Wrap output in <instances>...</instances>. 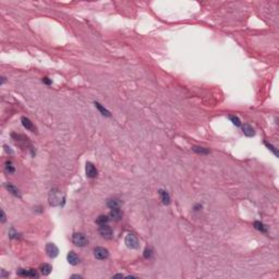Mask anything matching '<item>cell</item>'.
Instances as JSON below:
<instances>
[{"label": "cell", "instance_id": "obj_12", "mask_svg": "<svg viewBox=\"0 0 279 279\" xmlns=\"http://www.w3.org/2000/svg\"><path fill=\"white\" fill-rule=\"evenodd\" d=\"M21 121H22V125H23V127L25 128V129L30 130V131H32V132H35L36 129L34 128V125H33V122L30 120V119L23 117V118L21 119Z\"/></svg>", "mask_w": 279, "mask_h": 279}, {"label": "cell", "instance_id": "obj_11", "mask_svg": "<svg viewBox=\"0 0 279 279\" xmlns=\"http://www.w3.org/2000/svg\"><path fill=\"white\" fill-rule=\"evenodd\" d=\"M67 260L69 262V264L73 265V266H75V265H77L80 263V257L74 252H69V254L67 256Z\"/></svg>", "mask_w": 279, "mask_h": 279}, {"label": "cell", "instance_id": "obj_15", "mask_svg": "<svg viewBox=\"0 0 279 279\" xmlns=\"http://www.w3.org/2000/svg\"><path fill=\"white\" fill-rule=\"evenodd\" d=\"M39 271H41V273L43 274L44 276H48L50 273H51L52 267H51V265L46 264L45 263V264H42L41 266H39Z\"/></svg>", "mask_w": 279, "mask_h": 279}, {"label": "cell", "instance_id": "obj_18", "mask_svg": "<svg viewBox=\"0 0 279 279\" xmlns=\"http://www.w3.org/2000/svg\"><path fill=\"white\" fill-rule=\"evenodd\" d=\"M254 228L256 230H258V231H262L263 233H266L267 232V227L263 223H261V221H255L254 223Z\"/></svg>", "mask_w": 279, "mask_h": 279}, {"label": "cell", "instance_id": "obj_9", "mask_svg": "<svg viewBox=\"0 0 279 279\" xmlns=\"http://www.w3.org/2000/svg\"><path fill=\"white\" fill-rule=\"evenodd\" d=\"M122 217H123V214H122V212L120 210V208L111 209V212H110V214H109V218L111 219V220H114V221L121 220Z\"/></svg>", "mask_w": 279, "mask_h": 279}, {"label": "cell", "instance_id": "obj_14", "mask_svg": "<svg viewBox=\"0 0 279 279\" xmlns=\"http://www.w3.org/2000/svg\"><path fill=\"white\" fill-rule=\"evenodd\" d=\"M6 188H7V190H8L10 193H12L14 196H17V198H21V193H20L19 189L15 188L14 185H12L11 183H6Z\"/></svg>", "mask_w": 279, "mask_h": 279}, {"label": "cell", "instance_id": "obj_13", "mask_svg": "<svg viewBox=\"0 0 279 279\" xmlns=\"http://www.w3.org/2000/svg\"><path fill=\"white\" fill-rule=\"evenodd\" d=\"M158 193H159V195H160V200H161V202H163V204H165V205L169 204L170 195L168 194V192L165 191V190H159Z\"/></svg>", "mask_w": 279, "mask_h": 279}, {"label": "cell", "instance_id": "obj_7", "mask_svg": "<svg viewBox=\"0 0 279 279\" xmlns=\"http://www.w3.org/2000/svg\"><path fill=\"white\" fill-rule=\"evenodd\" d=\"M94 255L97 260H105V258L108 257L109 253H108V250L105 249V247H97L94 249Z\"/></svg>", "mask_w": 279, "mask_h": 279}, {"label": "cell", "instance_id": "obj_6", "mask_svg": "<svg viewBox=\"0 0 279 279\" xmlns=\"http://www.w3.org/2000/svg\"><path fill=\"white\" fill-rule=\"evenodd\" d=\"M46 253H47V255L50 258H55L56 256H58L59 249L57 247V245L55 243H47V245H46Z\"/></svg>", "mask_w": 279, "mask_h": 279}, {"label": "cell", "instance_id": "obj_20", "mask_svg": "<svg viewBox=\"0 0 279 279\" xmlns=\"http://www.w3.org/2000/svg\"><path fill=\"white\" fill-rule=\"evenodd\" d=\"M192 149H193L195 153H198V154H202V155L209 154V150L207 149V148H204V147H198V146H193V147H192Z\"/></svg>", "mask_w": 279, "mask_h": 279}, {"label": "cell", "instance_id": "obj_8", "mask_svg": "<svg viewBox=\"0 0 279 279\" xmlns=\"http://www.w3.org/2000/svg\"><path fill=\"white\" fill-rule=\"evenodd\" d=\"M86 176L91 179H94L97 177V169L95 168V166L92 163H86Z\"/></svg>", "mask_w": 279, "mask_h": 279}, {"label": "cell", "instance_id": "obj_27", "mask_svg": "<svg viewBox=\"0 0 279 279\" xmlns=\"http://www.w3.org/2000/svg\"><path fill=\"white\" fill-rule=\"evenodd\" d=\"M117 277L122 278V277H123V275H120V274H118V275H115V276H114V278H117Z\"/></svg>", "mask_w": 279, "mask_h": 279}, {"label": "cell", "instance_id": "obj_17", "mask_svg": "<svg viewBox=\"0 0 279 279\" xmlns=\"http://www.w3.org/2000/svg\"><path fill=\"white\" fill-rule=\"evenodd\" d=\"M94 104H95V107H96L97 109H98L99 111L101 112V115H103V116H106V117H110V116H111V115H110V112L108 111V110L106 109L105 107H103V106H101L100 104L98 103V101H95Z\"/></svg>", "mask_w": 279, "mask_h": 279}, {"label": "cell", "instance_id": "obj_2", "mask_svg": "<svg viewBox=\"0 0 279 279\" xmlns=\"http://www.w3.org/2000/svg\"><path fill=\"white\" fill-rule=\"evenodd\" d=\"M72 242H73V244L76 245V247H83L88 243V240H87V238L85 237V234L80 233V232H76V233H73Z\"/></svg>", "mask_w": 279, "mask_h": 279}, {"label": "cell", "instance_id": "obj_26", "mask_svg": "<svg viewBox=\"0 0 279 279\" xmlns=\"http://www.w3.org/2000/svg\"><path fill=\"white\" fill-rule=\"evenodd\" d=\"M6 221V214H4L3 209H1V223H4Z\"/></svg>", "mask_w": 279, "mask_h": 279}, {"label": "cell", "instance_id": "obj_25", "mask_svg": "<svg viewBox=\"0 0 279 279\" xmlns=\"http://www.w3.org/2000/svg\"><path fill=\"white\" fill-rule=\"evenodd\" d=\"M43 82L45 84H47V85H50V84H51V81H50L49 79H48V77H44L43 79Z\"/></svg>", "mask_w": 279, "mask_h": 279}, {"label": "cell", "instance_id": "obj_21", "mask_svg": "<svg viewBox=\"0 0 279 279\" xmlns=\"http://www.w3.org/2000/svg\"><path fill=\"white\" fill-rule=\"evenodd\" d=\"M6 170H7V172H9V174H13V172L15 171L14 167H13L11 161H7L6 163Z\"/></svg>", "mask_w": 279, "mask_h": 279}, {"label": "cell", "instance_id": "obj_5", "mask_svg": "<svg viewBox=\"0 0 279 279\" xmlns=\"http://www.w3.org/2000/svg\"><path fill=\"white\" fill-rule=\"evenodd\" d=\"M17 274L21 277H32V278H38V274L35 269H23L19 268L17 271Z\"/></svg>", "mask_w": 279, "mask_h": 279}, {"label": "cell", "instance_id": "obj_10", "mask_svg": "<svg viewBox=\"0 0 279 279\" xmlns=\"http://www.w3.org/2000/svg\"><path fill=\"white\" fill-rule=\"evenodd\" d=\"M107 206L109 207L110 209L120 208L121 201L119 200V198H109V200L107 201Z\"/></svg>", "mask_w": 279, "mask_h": 279}, {"label": "cell", "instance_id": "obj_23", "mask_svg": "<svg viewBox=\"0 0 279 279\" xmlns=\"http://www.w3.org/2000/svg\"><path fill=\"white\" fill-rule=\"evenodd\" d=\"M153 256V250L147 247V249L144 251V257L145 258H150Z\"/></svg>", "mask_w": 279, "mask_h": 279}, {"label": "cell", "instance_id": "obj_3", "mask_svg": "<svg viewBox=\"0 0 279 279\" xmlns=\"http://www.w3.org/2000/svg\"><path fill=\"white\" fill-rule=\"evenodd\" d=\"M125 245H127L129 249H132V250L138 249L139 245H140L138 237H136L134 233H128L127 237H125Z\"/></svg>", "mask_w": 279, "mask_h": 279}, {"label": "cell", "instance_id": "obj_28", "mask_svg": "<svg viewBox=\"0 0 279 279\" xmlns=\"http://www.w3.org/2000/svg\"><path fill=\"white\" fill-rule=\"evenodd\" d=\"M71 277L72 278H82L81 276H79V275H73V276H71Z\"/></svg>", "mask_w": 279, "mask_h": 279}, {"label": "cell", "instance_id": "obj_19", "mask_svg": "<svg viewBox=\"0 0 279 279\" xmlns=\"http://www.w3.org/2000/svg\"><path fill=\"white\" fill-rule=\"evenodd\" d=\"M110 218L109 216H105V215H100V216L98 217V218L96 219V223H98L99 226L100 225H107L108 223H109Z\"/></svg>", "mask_w": 279, "mask_h": 279}, {"label": "cell", "instance_id": "obj_24", "mask_svg": "<svg viewBox=\"0 0 279 279\" xmlns=\"http://www.w3.org/2000/svg\"><path fill=\"white\" fill-rule=\"evenodd\" d=\"M265 145H266V146H267V147H268V148H269V149H271V150H272V152H273V153H274V154H275V155H276V156H278V152H277V149H276V148H275V147H274V146H273V145H271V144H268V143H267V142H265Z\"/></svg>", "mask_w": 279, "mask_h": 279}, {"label": "cell", "instance_id": "obj_16", "mask_svg": "<svg viewBox=\"0 0 279 279\" xmlns=\"http://www.w3.org/2000/svg\"><path fill=\"white\" fill-rule=\"evenodd\" d=\"M242 130H243V133H244L247 136H249V138H251V136L255 135L254 129L250 125H247V123H245L244 125H242Z\"/></svg>", "mask_w": 279, "mask_h": 279}, {"label": "cell", "instance_id": "obj_29", "mask_svg": "<svg viewBox=\"0 0 279 279\" xmlns=\"http://www.w3.org/2000/svg\"><path fill=\"white\" fill-rule=\"evenodd\" d=\"M1 79H2V81H1V84H3V83H4V82H6V77H3V76H2V77H1Z\"/></svg>", "mask_w": 279, "mask_h": 279}, {"label": "cell", "instance_id": "obj_22", "mask_svg": "<svg viewBox=\"0 0 279 279\" xmlns=\"http://www.w3.org/2000/svg\"><path fill=\"white\" fill-rule=\"evenodd\" d=\"M229 119L231 120V122L233 123L234 125H237V127H240V125H241L240 119H239L237 116H229Z\"/></svg>", "mask_w": 279, "mask_h": 279}, {"label": "cell", "instance_id": "obj_1", "mask_svg": "<svg viewBox=\"0 0 279 279\" xmlns=\"http://www.w3.org/2000/svg\"><path fill=\"white\" fill-rule=\"evenodd\" d=\"M65 195L61 193L59 190L52 189L49 193V204L51 206H59V205H63L65 203Z\"/></svg>", "mask_w": 279, "mask_h": 279}, {"label": "cell", "instance_id": "obj_4", "mask_svg": "<svg viewBox=\"0 0 279 279\" xmlns=\"http://www.w3.org/2000/svg\"><path fill=\"white\" fill-rule=\"evenodd\" d=\"M99 233H100V236L103 237V238L107 239V240H110V239L112 238V236H114V231H112L111 227H109L107 225H100L99 226V229H98Z\"/></svg>", "mask_w": 279, "mask_h": 279}]
</instances>
